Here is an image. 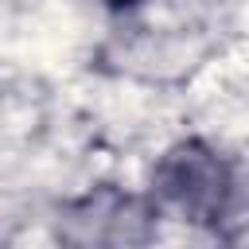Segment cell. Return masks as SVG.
<instances>
[{
	"mask_svg": "<svg viewBox=\"0 0 249 249\" xmlns=\"http://www.w3.org/2000/svg\"><path fill=\"white\" fill-rule=\"evenodd\" d=\"M167 195L179 198L187 210H210L222 202V191H226V171L214 156L198 152V148H183L167 160Z\"/></svg>",
	"mask_w": 249,
	"mask_h": 249,
	"instance_id": "1",
	"label": "cell"
},
{
	"mask_svg": "<svg viewBox=\"0 0 249 249\" xmlns=\"http://www.w3.org/2000/svg\"><path fill=\"white\" fill-rule=\"evenodd\" d=\"M105 4H109V8H136L140 0H105Z\"/></svg>",
	"mask_w": 249,
	"mask_h": 249,
	"instance_id": "2",
	"label": "cell"
}]
</instances>
